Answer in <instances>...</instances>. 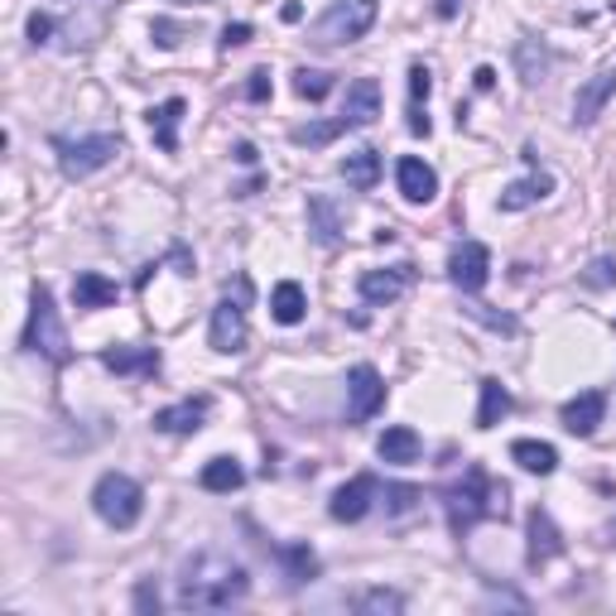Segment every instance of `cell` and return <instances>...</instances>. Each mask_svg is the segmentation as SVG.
<instances>
[{"instance_id": "6da1fadb", "label": "cell", "mask_w": 616, "mask_h": 616, "mask_svg": "<svg viewBox=\"0 0 616 616\" xmlns=\"http://www.w3.org/2000/svg\"><path fill=\"white\" fill-rule=\"evenodd\" d=\"M246 593H251L246 569L222 559V554H198V559H188L184 578H178V607L188 612H222Z\"/></svg>"}, {"instance_id": "7a4b0ae2", "label": "cell", "mask_w": 616, "mask_h": 616, "mask_svg": "<svg viewBox=\"0 0 616 616\" xmlns=\"http://www.w3.org/2000/svg\"><path fill=\"white\" fill-rule=\"evenodd\" d=\"M449 497V521L453 530H467V525H477V521H491V515H505V487H497L481 467L473 463L467 467V477L457 481V487L443 491Z\"/></svg>"}, {"instance_id": "3957f363", "label": "cell", "mask_w": 616, "mask_h": 616, "mask_svg": "<svg viewBox=\"0 0 616 616\" xmlns=\"http://www.w3.org/2000/svg\"><path fill=\"white\" fill-rule=\"evenodd\" d=\"M92 511L102 515L112 530L140 525V515H144V487H140L136 477H126V473H106L92 487Z\"/></svg>"}, {"instance_id": "277c9868", "label": "cell", "mask_w": 616, "mask_h": 616, "mask_svg": "<svg viewBox=\"0 0 616 616\" xmlns=\"http://www.w3.org/2000/svg\"><path fill=\"white\" fill-rule=\"evenodd\" d=\"M371 24H376V0H333V5L313 20V44H323V48L357 44Z\"/></svg>"}, {"instance_id": "5b68a950", "label": "cell", "mask_w": 616, "mask_h": 616, "mask_svg": "<svg viewBox=\"0 0 616 616\" xmlns=\"http://www.w3.org/2000/svg\"><path fill=\"white\" fill-rule=\"evenodd\" d=\"M24 347H30V352H39V357H48L54 367H63V361L72 357V347H68V328H63V318H58L54 294H48L44 284L34 289L30 328H24Z\"/></svg>"}, {"instance_id": "8992f818", "label": "cell", "mask_w": 616, "mask_h": 616, "mask_svg": "<svg viewBox=\"0 0 616 616\" xmlns=\"http://www.w3.org/2000/svg\"><path fill=\"white\" fill-rule=\"evenodd\" d=\"M246 294H251V284L241 280V284H236V299H222V304L212 309V328H208L212 352H222V357L246 352V342H251V323H246Z\"/></svg>"}, {"instance_id": "52a82bcc", "label": "cell", "mask_w": 616, "mask_h": 616, "mask_svg": "<svg viewBox=\"0 0 616 616\" xmlns=\"http://www.w3.org/2000/svg\"><path fill=\"white\" fill-rule=\"evenodd\" d=\"M58 168L63 178H92L96 168H106L120 154V140L116 136H82V140H58Z\"/></svg>"}, {"instance_id": "ba28073f", "label": "cell", "mask_w": 616, "mask_h": 616, "mask_svg": "<svg viewBox=\"0 0 616 616\" xmlns=\"http://www.w3.org/2000/svg\"><path fill=\"white\" fill-rule=\"evenodd\" d=\"M381 405H385L381 371L361 361V367L347 371V419H352V425H367L371 415H381Z\"/></svg>"}, {"instance_id": "9c48e42d", "label": "cell", "mask_w": 616, "mask_h": 616, "mask_svg": "<svg viewBox=\"0 0 616 616\" xmlns=\"http://www.w3.org/2000/svg\"><path fill=\"white\" fill-rule=\"evenodd\" d=\"M612 96H616V63H602L593 78L578 88V96H573V120H578V126H593V120L607 112Z\"/></svg>"}, {"instance_id": "30bf717a", "label": "cell", "mask_w": 616, "mask_h": 616, "mask_svg": "<svg viewBox=\"0 0 616 616\" xmlns=\"http://www.w3.org/2000/svg\"><path fill=\"white\" fill-rule=\"evenodd\" d=\"M487 275H491V251L481 246V241H463L449 260V280L463 289V294H477V289L487 284Z\"/></svg>"}, {"instance_id": "8fae6325", "label": "cell", "mask_w": 616, "mask_h": 616, "mask_svg": "<svg viewBox=\"0 0 616 616\" xmlns=\"http://www.w3.org/2000/svg\"><path fill=\"white\" fill-rule=\"evenodd\" d=\"M395 188H400V198H405V202L425 208V202L439 198V174H433V164L415 160V154H405V160L395 164Z\"/></svg>"}, {"instance_id": "7c38bea8", "label": "cell", "mask_w": 616, "mask_h": 616, "mask_svg": "<svg viewBox=\"0 0 616 616\" xmlns=\"http://www.w3.org/2000/svg\"><path fill=\"white\" fill-rule=\"evenodd\" d=\"M602 415H607V391H583V395H573V400L559 409L563 429H569L573 439H593Z\"/></svg>"}, {"instance_id": "4fadbf2b", "label": "cell", "mask_w": 616, "mask_h": 616, "mask_svg": "<svg viewBox=\"0 0 616 616\" xmlns=\"http://www.w3.org/2000/svg\"><path fill=\"white\" fill-rule=\"evenodd\" d=\"M371 501H376V477H352L347 487H337L333 491V521H342V525H357L361 515L371 511Z\"/></svg>"}, {"instance_id": "5bb4252c", "label": "cell", "mask_w": 616, "mask_h": 616, "mask_svg": "<svg viewBox=\"0 0 616 616\" xmlns=\"http://www.w3.org/2000/svg\"><path fill=\"white\" fill-rule=\"evenodd\" d=\"M405 284H409V265H395V270H367L357 280V294L367 299L371 309H385L405 294Z\"/></svg>"}, {"instance_id": "9a60e30c", "label": "cell", "mask_w": 616, "mask_h": 616, "mask_svg": "<svg viewBox=\"0 0 616 616\" xmlns=\"http://www.w3.org/2000/svg\"><path fill=\"white\" fill-rule=\"evenodd\" d=\"M381 116V82L376 78H357L347 88V102H342V120L347 126H371Z\"/></svg>"}, {"instance_id": "2e32d148", "label": "cell", "mask_w": 616, "mask_h": 616, "mask_svg": "<svg viewBox=\"0 0 616 616\" xmlns=\"http://www.w3.org/2000/svg\"><path fill=\"white\" fill-rule=\"evenodd\" d=\"M202 419H208V395H198V400H184V405L154 409V429H160V433H198Z\"/></svg>"}, {"instance_id": "e0dca14e", "label": "cell", "mask_w": 616, "mask_h": 616, "mask_svg": "<svg viewBox=\"0 0 616 616\" xmlns=\"http://www.w3.org/2000/svg\"><path fill=\"white\" fill-rule=\"evenodd\" d=\"M337 174L347 178V188H357V193H371V188L381 184V154L371 150V144H361V150L342 154V164H337Z\"/></svg>"}, {"instance_id": "ac0fdd59", "label": "cell", "mask_w": 616, "mask_h": 616, "mask_svg": "<svg viewBox=\"0 0 616 616\" xmlns=\"http://www.w3.org/2000/svg\"><path fill=\"white\" fill-rule=\"evenodd\" d=\"M376 453H381V463H391V467H409V463H419V433L409 429V425H391L376 439Z\"/></svg>"}, {"instance_id": "d6986e66", "label": "cell", "mask_w": 616, "mask_h": 616, "mask_svg": "<svg viewBox=\"0 0 616 616\" xmlns=\"http://www.w3.org/2000/svg\"><path fill=\"white\" fill-rule=\"evenodd\" d=\"M116 299H120L116 280H106V275H96V270H82L78 280H72V304L78 309H112Z\"/></svg>"}, {"instance_id": "ffe728a7", "label": "cell", "mask_w": 616, "mask_h": 616, "mask_svg": "<svg viewBox=\"0 0 616 616\" xmlns=\"http://www.w3.org/2000/svg\"><path fill=\"white\" fill-rule=\"evenodd\" d=\"M184 96H168V102H160L150 112V130H154V144H160L164 154H174L178 150V120H184Z\"/></svg>"}, {"instance_id": "44dd1931", "label": "cell", "mask_w": 616, "mask_h": 616, "mask_svg": "<svg viewBox=\"0 0 616 616\" xmlns=\"http://www.w3.org/2000/svg\"><path fill=\"white\" fill-rule=\"evenodd\" d=\"M549 193H554V178L549 174L515 178V184H505V193H501V212H525V208H535V202H545Z\"/></svg>"}, {"instance_id": "7402d4cb", "label": "cell", "mask_w": 616, "mask_h": 616, "mask_svg": "<svg viewBox=\"0 0 616 616\" xmlns=\"http://www.w3.org/2000/svg\"><path fill=\"white\" fill-rule=\"evenodd\" d=\"M559 549H563V539H559V530H554L549 511L535 505V511H530V563L539 569V563H549Z\"/></svg>"}, {"instance_id": "603a6c76", "label": "cell", "mask_w": 616, "mask_h": 616, "mask_svg": "<svg viewBox=\"0 0 616 616\" xmlns=\"http://www.w3.org/2000/svg\"><path fill=\"white\" fill-rule=\"evenodd\" d=\"M270 313H275V323H284V328L304 323V313H309V294H304V284H294V280H280V284H275V294H270Z\"/></svg>"}, {"instance_id": "cb8c5ba5", "label": "cell", "mask_w": 616, "mask_h": 616, "mask_svg": "<svg viewBox=\"0 0 616 616\" xmlns=\"http://www.w3.org/2000/svg\"><path fill=\"white\" fill-rule=\"evenodd\" d=\"M309 232L318 236L323 246H337V241H342V212H337L333 198H323V193L309 198Z\"/></svg>"}, {"instance_id": "d4e9b609", "label": "cell", "mask_w": 616, "mask_h": 616, "mask_svg": "<svg viewBox=\"0 0 616 616\" xmlns=\"http://www.w3.org/2000/svg\"><path fill=\"white\" fill-rule=\"evenodd\" d=\"M511 457L525 467V473H535V477H549L554 467H559V453H554V443H539V439H515V443H511Z\"/></svg>"}, {"instance_id": "484cf974", "label": "cell", "mask_w": 616, "mask_h": 616, "mask_svg": "<svg viewBox=\"0 0 616 616\" xmlns=\"http://www.w3.org/2000/svg\"><path fill=\"white\" fill-rule=\"evenodd\" d=\"M102 361L116 371V376H136V371H160V352H154V347H112V352H102Z\"/></svg>"}, {"instance_id": "4316f807", "label": "cell", "mask_w": 616, "mask_h": 616, "mask_svg": "<svg viewBox=\"0 0 616 616\" xmlns=\"http://www.w3.org/2000/svg\"><path fill=\"white\" fill-rule=\"evenodd\" d=\"M511 391H505L501 381H481V405H477V429H497L505 415H511Z\"/></svg>"}, {"instance_id": "83f0119b", "label": "cell", "mask_w": 616, "mask_h": 616, "mask_svg": "<svg viewBox=\"0 0 616 616\" xmlns=\"http://www.w3.org/2000/svg\"><path fill=\"white\" fill-rule=\"evenodd\" d=\"M198 481H202V491H217V497H232V491L241 487V481H246V473H241L236 457H212V463L198 473Z\"/></svg>"}, {"instance_id": "f1b7e54d", "label": "cell", "mask_w": 616, "mask_h": 616, "mask_svg": "<svg viewBox=\"0 0 616 616\" xmlns=\"http://www.w3.org/2000/svg\"><path fill=\"white\" fill-rule=\"evenodd\" d=\"M429 92H433L429 68H409V130H415V136H429V116H425Z\"/></svg>"}, {"instance_id": "f546056e", "label": "cell", "mask_w": 616, "mask_h": 616, "mask_svg": "<svg viewBox=\"0 0 616 616\" xmlns=\"http://www.w3.org/2000/svg\"><path fill=\"white\" fill-rule=\"evenodd\" d=\"M400 607H405V597L391 593V588H371V593L357 597V612H361V616H395Z\"/></svg>"}, {"instance_id": "4dcf8cb0", "label": "cell", "mask_w": 616, "mask_h": 616, "mask_svg": "<svg viewBox=\"0 0 616 616\" xmlns=\"http://www.w3.org/2000/svg\"><path fill=\"white\" fill-rule=\"evenodd\" d=\"M284 569L294 583H304V578L318 573V559H313V549H304V545H284Z\"/></svg>"}, {"instance_id": "1f68e13d", "label": "cell", "mask_w": 616, "mask_h": 616, "mask_svg": "<svg viewBox=\"0 0 616 616\" xmlns=\"http://www.w3.org/2000/svg\"><path fill=\"white\" fill-rule=\"evenodd\" d=\"M294 92L299 96H304V102H323V96H328L333 92V78H328V72H294Z\"/></svg>"}, {"instance_id": "d6a6232c", "label": "cell", "mask_w": 616, "mask_h": 616, "mask_svg": "<svg viewBox=\"0 0 616 616\" xmlns=\"http://www.w3.org/2000/svg\"><path fill=\"white\" fill-rule=\"evenodd\" d=\"M337 130H347V120H342V116H337L333 126H304V130H294V144H328V140L337 136Z\"/></svg>"}, {"instance_id": "836d02e7", "label": "cell", "mask_w": 616, "mask_h": 616, "mask_svg": "<svg viewBox=\"0 0 616 616\" xmlns=\"http://www.w3.org/2000/svg\"><path fill=\"white\" fill-rule=\"evenodd\" d=\"M150 34H154V44H160V48H178V44H184V30H178V24H168V20H154Z\"/></svg>"}, {"instance_id": "e575fe53", "label": "cell", "mask_w": 616, "mask_h": 616, "mask_svg": "<svg viewBox=\"0 0 616 616\" xmlns=\"http://www.w3.org/2000/svg\"><path fill=\"white\" fill-rule=\"evenodd\" d=\"M467 313H473V318H481L487 328H497V333H515V318H505V313H487V304H473Z\"/></svg>"}, {"instance_id": "d590c367", "label": "cell", "mask_w": 616, "mask_h": 616, "mask_svg": "<svg viewBox=\"0 0 616 616\" xmlns=\"http://www.w3.org/2000/svg\"><path fill=\"white\" fill-rule=\"evenodd\" d=\"M385 497H391V511H395V515H405L409 505L419 501V491H415V487H391V491H385Z\"/></svg>"}, {"instance_id": "8d00e7d4", "label": "cell", "mask_w": 616, "mask_h": 616, "mask_svg": "<svg viewBox=\"0 0 616 616\" xmlns=\"http://www.w3.org/2000/svg\"><path fill=\"white\" fill-rule=\"evenodd\" d=\"M241 44H251V24H226V30H222V48H241Z\"/></svg>"}, {"instance_id": "74e56055", "label": "cell", "mask_w": 616, "mask_h": 616, "mask_svg": "<svg viewBox=\"0 0 616 616\" xmlns=\"http://www.w3.org/2000/svg\"><path fill=\"white\" fill-rule=\"evenodd\" d=\"M246 96H251V102H265V96H270V72H251Z\"/></svg>"}, {"instance_id": "f35d334b", "label": "cell", "mask_w": 616, "mask_h": 616, "mask_svg": "<svg viewBox=\"0 0 616 616\" xmlns=\"http://www.w3.org/2000/svg\"><path fill=\"white\" fill-rule=\"evenodd\" d=\"M48 34H54V20H48V15H30V39L48 44Z\"/></svg>"}, {"instance_id": "ab89813d", "label": "cell", "mask_w": 616, "mask_h": 616, "mask_svg": "<svg viewBox=\"0 0 616 616\" xmlns=\"http://www.w3.org/2000/svg\"><path fill=\"white\" fill-rule=\"evenodd\" d=\"M136 607H140V612H160V593H154L150 583H140V593H136Z\"/></svg>"}, {"instance_id": "60d3db41", "label": "cell", "mask_w": 616, "mask_h": 616, "mask_svg": "<svg viewBox=\"0 0 616 616\" xmlns=\"http://www.w3.org/2000/svg\"><path fill=\"white\" fill-rule=\"evenodd\" d=\"M612 280H616V265L612 260H597L593 275H588V284H612Z\"/></svg>"}, {"instance_id": "b9f144b4", "label": "cell", "mask_w": 616, "mask_h": 616, "mask_svg": "<svg viewBox=\"0 0 616 616\" xmlns=\"http://www.w3.org/2000/svg\"><path fill=\"white\" fill-rule=\"evenodd\" d=\"M433 10H439V20H453L457 10H463V0H439V5H433Z\"/></svg>"}, {"instance_id": "7bdbcfd3", "label": "cell", "mask_w": 616, "mask_h": 616, "mask_svg": "<svg viewBox=\"0 0 616 616\" xmlns=\"http://www.w3.org/2000/svg\"><path fill=\"white\" fill-rule=\"evenodd\" d=\"M174 5H212V0H174Z\"/></svg>"}]
</instances>
